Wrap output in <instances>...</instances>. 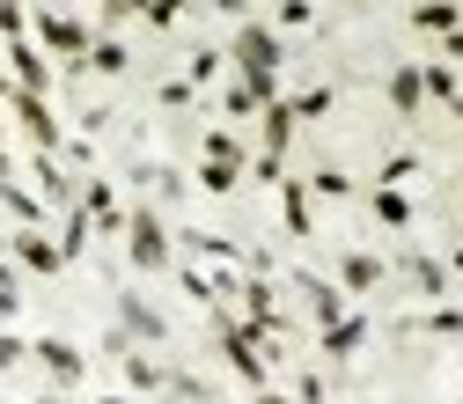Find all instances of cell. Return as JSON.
<instances>
[{"instance_id": "obj_15", "label": "cell", "mask_w": 463, "mask_h": 404, "mask_svg": "<svg viewBox=\"0 0 463 404\" xmlns=\"http://www.w3.org/2000/svg\"><path fill=\"white\" fill-rule=\"evenodd\" d=\"M162 382H169V375H162V368H155L147 353H133V345H126V390H140V397H155Z\"/></svg>"}, {"instance_id": "obj_34", "label": "cell", "mask_w": 463, "mask_h": 404, "mask_svg": "<svg viewBox=\"0 0 463 404\" xmlns=\"http://www.w3.org/2000/svg\"><path fill=\"white\" fill-rule=\"evenodd\" d=\"M0 287H8V295H15V265H0Z\"/></svg>"}, {"instance_id": "obj_14", "label": "cell", "mask_w": 463, "mask_h": 404, "mask_svg": "<svg viewBox=\"0 0 463 404\" xmlns=\"http://www.w3.org/2000/svg\"><path fill=\"white\" fill-rule=\"evenodd\" d=\"M302 295H309V309H317V324H338L345 309H338V287L331 279H317V272H302Z\"/></svg>"}, {"instance_id": "obj_9", "label": "cell", "mask_w": 463, "mask_h": 404, "mask_svg": "<svg viewBox=\"0 0 463 404\" xmlns=\"http://www.w3.org/2000/svg\"><path fill=\"white\" fill-rule=\"evenodd\" d=\"M15 265H30V272H60L67 250H60V243H44L37 228H15Z\"/></svg>"}, {"instance_id": "obj_33", "label": "cell", "mask_w": 463, "mask_h": 404, "mask_svg": "<svg viewBox=\"0 0 463 404\" xmlns=\"http://www.w3.org/2000/svg\"><path fill=\"white\" fill-rule=\"evenodd\" d=\"M0 184H15V169H8V147H0Z\"/></svg>"}, {"instance_id": "obj_29", "label": "cell", "mask_w": 463, "mask_h": 404, "mask_svg": "<svg viewBox=\"0 0 463 404\" xmlns=\"http://www.w3.org/2000/svg\"><path fill=\"white\" fill-rule=\"evenodd\" d=\"M309 192H324V199H345V192H354V184H345L338 169H317V184H309Z\"/></svg>"}, {"instance_id": "obj_32", "label": "cell", "mask_w": 463, "mask_h": 404, "mask_svg": "<svg viewBox=\"0 0 463 404\" xmlns=\"http://www.w3.org/2000/svg\"><path fill=\"white\" fill-rule=\"evenodd\" d=\"M258 404H295V397H272V382H265V390H258Z\"/></svg>"}, {"instance_id": "obj_8", "label": "cell", "mask_w": 463, "mask_h": 404, "mask_svg": "<svg viewBox=\"0 0 463 404\" xmlns=\"http://www.w3.org/2000/svg\"><path fill=\"white\" fill-rule=\"evenodd\" d=\"M8 74H15V89H30V96H44V89H52V74H44V60H37V44H30V37H15V44H8Z\"/></svg>"}, {"instance_id": "obj_30", "label": "cell", "mask_w": 463, "mask_h": 404, "mask_svg": "<svg viewBox=\"0 0 463 404\" xmlns=\"http://www.w3.org/2000/svg\"><path fill=\"white\" fill-rule=\"evenodd\" d=\"M23 361H30V345H23V338H8V331H0V368H23Z\"/></svg>"}, {"instance_id": "obj_26", "label": "cell", "mask_w": 463, "mask_h": 404, "mask_svg": "<svg viewBox=\"0 0 463 404\" xmlns=\"http://www.w3.org/2000/svg\"><path fill=\"white\" fill-rule=\"evenodd\" d=\"M420 81H427L441 103H456V74H449V67H420Z\"/></svg>"}, {"instance_id": "obj_22", "label": "cell", "mask_w": 463, "mask_h": 404, "mask_svg": "<svg viewBox=\"0 0 463 404\" xmlns=\"http://www.w3.org/2000/svg\"><path fill=\"white\" fill-rule=\"evenodd\" d=\"M404 265H412V287H420V295H441V287H449V272H441L434 258H404Z\"/></svg>"}, {"instance_id": "obj_6", "label": "cell", "mask_w": 463, "mask_h": 404, "mask_svg": "<svg viewBox=\"0 0 463 404\" xmlns=\"http://www.w3.org/2000/svg\"><path fill=\"white\" fill-rule=\"evenodd\" d=\"M37 37H44V52H67V60H89V44H96V30H81L74 15H37Z\"/></svg>"}, {"instance_id": "obj_1", "label": "cell", "mask_w": 463, "mask_h": 404, "mask_svg": "<svg viewBox=\"0 0 463 404\" xmlns=\"http://www.w3.org/2000/svg\"><path fill=\"white\" fill-rule=\"evenodd\" d=\"M126 243H133V265L140 272H162L169 265V228L155 221V206H133L126 213Z\"/></svg>"}, {"instance_id": "obj_7", "label": "cell", "mask_w": 463, "mask_h": 404, "mask_svg": "<svg viewBox=\"0 0 463 404\" xmlns=\"http://www.w3.org/2000/svg\"><path fill=\"white\" fill-rule=\"evenodd\" d=\"M30 361H37L52 382H81V375H89V368H81V353H74L67 338H37V345H30Z\"/></svg>"}, {"instance_id": "obj_2", "label": "cell", "mask_w": 463, "mask_h": 404, "mask_svg": "<svg viewBox=\"0 0 463 404\" xmlns=\"http://www.w3.org/2000/svg\"><path fill=\"white\" fill-rule=\"evenodd\" d=\"M236 67H243V81H265V74L279 67V44H272L265 23H243V30H236Z\"/></svg>"}, {"instance_id": "obj_5", "label": "cell", "mask_w": 463, "mask_h": 404, "mask_svg": "<svg viewBox=\"0 0 463 404\" xmlns=\"http://www.w3.org/2000/svg\"><path fill=\"white\" fill-rule=\"evenodd\" d=\"M236 169H243V147H236V133H206V192H228L236 184Z\"/></svg>"}, {"instance_id": "obj_4", "label": "cell", "mask_w": 463, "mask_h": 404, "mask_svg": "<svg viewBox=\"0 0 463 404\" xmlns=\"http://www.w3.org/2000/svg\"><path fill=\"white\" fill-rule=\"evenodd\" d=\"M287 133H295V110L272 96V103H265V155H258V177H265V184L279 177V162H287Z\"/></svg>"}, {"instance_id": "obj_35", "label": "cell", "mask_w": 463, "mask_h": 404, "mask_svg": "<svg viewBox=\"0 0 463 404\" xmlns=\"http://www.w3.org/2000/svg\"><path fill=\"white\" fill-rule=\"evenodd\" d=\"M96 404H126V397H96Z\"/></svg>"}, {"instance_id": "obj_25", "label": "cell", "mask_w": 463, "mask_h": 404, "mask_svg": "<svg viewBox=\"0 0 463 404\" xmlns=\"http://www.w3.org/2000/svg\"><path fill=\"white\" fill-rule=\"evenodd\" d=\"M37 184H44L52 199H67V177H60V162H52V155H37Z\"/></svg>"}, {"instance_id": "obj_19", "label": "cell", "mask_w": 463, "mask_h": 404, "mask_svg": "<svg viewBox=\"0 0 463 404\" xmlns=\"http://www.w3.org/2000/svg\"><path fill=\"white\" fill-rule=\"evenodd\" d=\"M89 67H96V74H126V44H118V37H96V44H89Z\"/></svg>"}, {"instance_id": "obj_16", "label": "cell", "mask_w": 463, "mask_h": 404, "mask_svg": "<svg viewBox=\"0 0 463 404\" xmlns=\"http://www.w3.org/2000/svg\"><path fill=\"white\" fill-rule=\"evenodd\" d=\"M0 206H8V213H15V228H37V221L52 213V206H37V199H30L23 184H0Z\"/></svg>"}, {"instance_id": "obj_11", "label": "cell", "mask_w": 463, "mask_h": 404, "mask_svg": "<svg viewBox=\"0 0 463 404\" xmlns=\"http://www.w3.org/2000/svg\"><path fill=\"white\" fill-rule=\"evenodd\" d=\"M361 338H368V316H338V324H324V353H338V361H345Z\"/></svg>"}, {"instance_id": "obj_31", "label": "cell", "mask_w": 463, "mask_h": 404, "mask_svg": "<svg viewBox=\"0 0 463 404\" xmlns=\"http://www.w3.org/2000/svg\"><path fill=\"white\" fill-rule=\"evenodd\" d=\"M434 331L441 338H463V309H434Z\"/></svg>"}, {"instance_id": "obj_20", "label": "cell", "mask_w": 463, "mask_h": 404, "mask_svg": "<svg viewBox=\"0 0 463 404\" xmlns=\"http://www.w3.org/2000/svg\"><path fill=\"white\" fill-rule=\"evenodd\" d=\"M309 184H287V236H309Z\"/></svg>"}, {"instance_id": "obj_12", "label": "cell", "mask_w": 463, "mask_h": 404, "mask_svg": "<svg viewBox=\"0 0 463 404\" xmlns=\"http://www.w3.org/2000/svg\"><path fill=\"white\" fill-rule=\"evenodd\" d=\"M390 103L404 110V118H412V110L427 103V81H420V67H397V74H390Z\"/></svg>"}, {"instance_id": "obj_28", "label": "cell", "mask_w": 463, "mask_h": 404, "mask_svg": "<svg viewBox=\"0 0 463 404\" xmlns=\"http://www.w3.org/2000/svg\"><path fill=\"white\" fill-rule=\"evenodd\" d=\"M140 15H147L155 30H169V23H177V0H140Z\"/></svg>"}, {"instance_id": "obj_27", "label": "cell", "mask_w": 463, "mask_h": 404, "mask_svg": "<svg viewBox=\"0 0 463 404\" xmlns=\"http://www.w3.org/2000/svg\"><path fill=\"white\" fill-rule=\"evenodd\" d=\"M0 37H8V44L23 37V0H0Z\"/></svg>"}, {"instance_id": "obj_36", "label": "cell", "mask_w": 463, "mask_h": 404, "mask_svg": "<svg viewBox=\"0 0 463 404\" xmlns=\"http://www.w3.org/2000/svg\"><path fill=\"white\" fill-rule=\"evenodd\" d=\"M456 272H463V250H456Z\"/></svg>"}, {"instance_id": "obj_17", "label": "cell", "mask_w": 463, "mask_h": 404, "mask_svg": "<svg viewBox=\"0 0 463 404\" xmlns=\"http://www.w3.org/2000/svg\"><path fill=\"white\" fill-rule=\"evenodd\" d=\"M375 221H383V228H404V221H412V199H404L397 184H383V192H375Z\"/></svg>"}, {"instance_id": "obj_13", "label": "cell", "mask_w": 463, "mask_h": 404, "mask_svg": "<svg viewBox=\"0 0 463 404\" xmlns=\"http://www.w3.org/2000/svg\"><path fill=\"white\" fill-rule=\"evenodd\" d=\"M81 213H89L96 228H118V221H126V213H118V192H110V184H89V192H81Z\"/></svg>"}, {"instance_id": "obj_23", "label": "cell", "mask_w": 463, "mask_h": 404, "mask_svg": "<svg viewBox=\"0 0 463 404\" xmlns=\"http://www.w3.org/2000/svg\"><path fill=\"white\" fill-rule=\"evenodd\" d=\"M169 397H177V404H213V382H199V375H169Z\"/></svg>"}, {"instance_id": "obj_10", "label": "cell", "mask_w": 463, "mask_h": 404, "mask_svg": "<svg viewBox=\"0 0 463 404\" xmlns=\"http://www.w3.org/2000/svg\"><path fill=\"white\" fill-rule=\"evenodd\" d=\"M118 316H126V338H140V345H162V331H169L140 295H126V302H118Z\"/></svg>"}, {"instance_id": "obj_24", "label": "cell", "mask_w": 463, "mask_h": 404, "mask_svg": "<svg viewBox=\"0 0 463 404\" xmlns=\"http://www.w3.org/2000/svg\"><path fill=\"white\" fill-rule=\"evenodd\" d=\"M287 110H295V118H324V110H331V89H309V96H295Z\"/></svg>"}, {"instance_id": "obj_21", "label": "cell", "mask_w": 463, "mask_h": 404, "mask_svg": "<svg viewBox=\"0 0 463 404\" xmlns=\"http://www.w3.org/2000/svg\"><path fill=\"white\" fill-rule=\"evenodd\" d=\"M375 279H383V265H375V258H345V272H338V287H354V295H368Z\"/></svg>"}, {"instance_id": "obj_3", "label": "cell", "mask_w": 463, "mask_h": 404, "mask_svg": "<svg viewBox=\"0 0 463 404\" xmlns=\"http://www.w3.org/2000/svg\"><path fill=\"white\" fill-rule=\"evenodd\" d=\"M8 103H15V126L30 133V155H52V147H60V126H52V110H44V96H30V89H15Z\"/></svg>"}, {"instance_id": "obj_18", "label": "cell", "mask_w": 463, "mask_h": 404, "mask_svg": "<svg viewBox=\"0 0 463 404\" xmlns=\"http://www.w3.org/2000/svg\"><path fill=\"white\" fill-rule=\"evenodd\" d=\"M412 23H420V30H441V37H449V30H463V15L449 8V0H420V15H412Z\"/></svg>"}]
</instances>
